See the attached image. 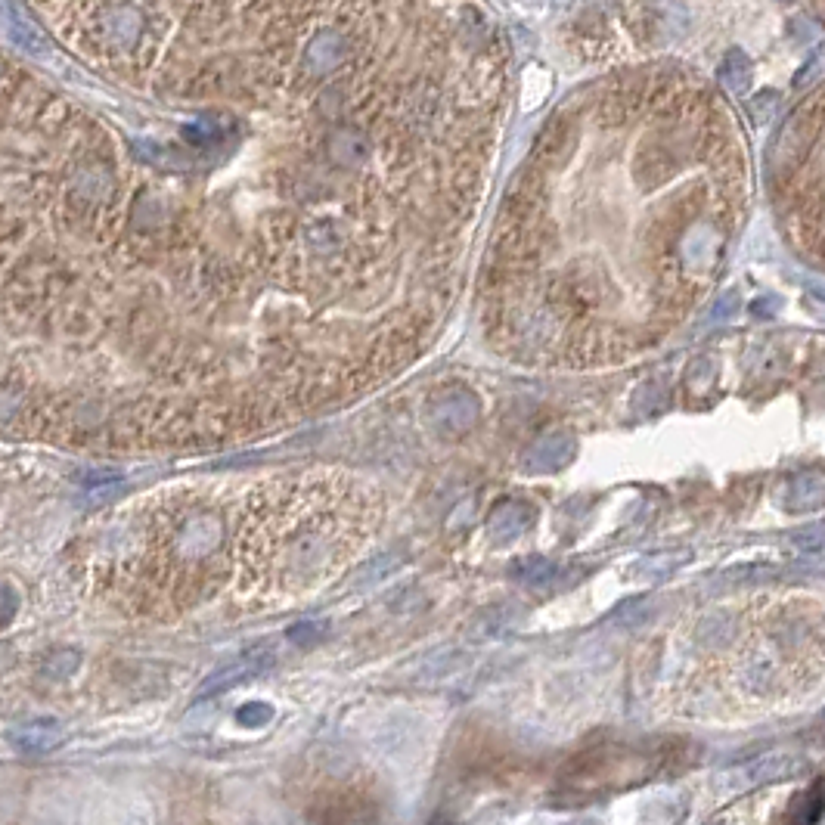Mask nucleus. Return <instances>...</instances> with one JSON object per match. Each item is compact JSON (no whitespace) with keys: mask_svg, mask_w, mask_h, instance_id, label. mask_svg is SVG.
Listing matches in <instances>:
<instances>
[{"mask_svg":"<svg viewBox=\"0 0 825 825\" xmlns=\"http://www.w3.org/2000/svg\"><path fill=\"white\" fill-rule=\"evenodd\" d=\"M41 670H44V677H50V680H66L78 670V655L75 652H56L44 661Z\"/></svg>","mask_w":825,"mask_h":825,"instance_id":"nucleus-6","label":"nucleus"},{"mask_svg":"<svg viewBox=\"0 0 825 825\" xmlns=\"http://www.w3.org/2000/svg\"><path fill=\"white\" fill-rule=\"evenodd\" d=\"M115 196V177L109 171V165L103 162H84L75 177H72V199L78 205L97 208L106 205Z\"/></svg>","mask_w":825,"mask_h":825,"instance_id":"nucleus-2","label":"nucleus"},{"mask_svg":"<svg viewBox=\"0 0 825 825\" xmlns=\"http://www.w3.org/2000/svg\"><path fill=\"white\" fill-rule=\"evenodd\" d=\"M720 75H723V84L732 90V94H745L748 84H751V75H754L751 59H748L742 50H729V56H726V63H723Z\"/></svg>","mask_w":825,"mask_h":825,"instance_id":"nucleus-5","label":"nucleus"},{"mask_svg":"<svg viewBox=\"0 0 825 825\" xmlns=\"http://www.w3.org/2000/svg\"><path fill=\"white\" fill-rule=\"evenodd\" d=\"M10 35H13L16 44L25 47L28 53H44V50H47V44H44V38H41L38 28L28 25V22H22V19H16V22L10 25Z\"/></svg>","mask_w":825,"mask_h":825,"instance_id":"nucleus-7","label":"nucleus"},{"mask_svg":"<svg viewBox=\"0 0 825 825\" xmlns=\"http://www.w3.org/2000/svg\"><path fill=\"white\" fill-rule=\"evenodd\" d=\"M100 32L112 50H131L143 35V13L131 4L109 7L100 16Z\"/></svg>","mask_w":825,"mask_h":825,"instance_id":"nucleus-3","label":"nucleus"},{"mask_svg":"<svg viewBox=\"0 0 825 825\" xmlns=\"http://www.w3.org/2000/svg\"><path fill=\"white\" fill-rule=\"evenodd\" d=\"M19 611V596L13 593V587L0 584V627H7Z\"/></svg>","mask_w":825,"mask_h":825,"instance_id":"nucleus-8","label":"nucleus"},{"mask_svg":"<svg viewBox=\"0 0 825 825\" xmlns=\"http://www.w3.org/2000/svg\"><path fill=\"white\" fill-rule=\"evenodd\" d=\"M59 742H63V729H59V723L50 720V717L32 720V723H25L13 732V745L25 754H47Z\"/></svg>","mask_w":825,"mask_h":825,"instance_id":"nucleus-4","label":"nucleus"},{"mask_svg":"<svg viewBox=\"0 0 825 825\" xmlns=\"http://www.w3.org/2000/svg\"><path fill=\"white\" fill-rule=\"evenodd\" d=\"M140 506L115 584L156 611L193 608L224 590L242 611L292 608L339 577L382 518L370 484L332 469L255 478L230 497L174 491Z\"/></svg>","mask_w":825,"mask_h":825,"instance_id":"nucleus-1","label":"nucleus"}]
</instances>
